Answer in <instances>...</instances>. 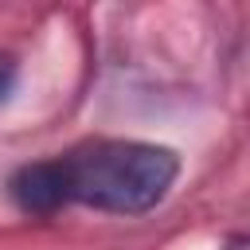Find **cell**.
<instances>
[{
	"mask_svg": "<svg viewBox=\"0 0 250 250\" xmlns=\"http://www.w3.org/2000/svg\"><path fill=\"white\" fill-rule=\"evenodd\" d=\"M180 160L172 148L145 141H90L66 156L23 164L12 176V199L31 215H55L70 203L141 215L152 211L176 184Z\"/></svg>",
	"mask_w": 250,
	"mask_h": 250,
	"instance_id": "1",
	"label": "cell"
},
{
	"mask_svg": "<svg viewBox=\"0 0 250 250\" xmlns=\"http://www.w3.org/2000/svg\"><path fill=\"white\" fill-rule=\"evenodd\" d=\"M12 86H16V62L8 55H0V102L12 94Z\"/></svg>",
	"mask_w": 250,
	"mask_h": 250,
	"instance_id": "2",
	"label": "cell"
},
{
	"mask_svg": "<svg viewBox=\"0 0 250 250\" xmlns=\"http://www.w3.org/2000/svg\"><path fill=\"white\" fill-rule=\"evenodd\" d=\"M227 250H246V238H230V242H227Z\"/></svg>",
	"mask_w": 250,
	"mask_h": 250,
	"instance_id": "3",
	"label": "cell"
}]
</instances>
